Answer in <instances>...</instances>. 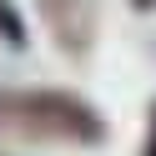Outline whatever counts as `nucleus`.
I'll list each match as a JSON object with an SVG mask.
<instances>
[{
	"instance_id": "f257e3e1",
	"label": "nucleus",
	"mask_w": 156,
	"mask_h": 156,
	"mask_svg": "<svg viewBox=\"0 0 156 156\" xmlns=\"http://www.w3.org/2000/svg\"><path fill=\"white\" fill-rule=\"evenodd\" d=\"M0 121H10L25 136H45V141H76V146H96L106 141V121L96 116L91 101H81L76 91H5L0 96Z\"/></svg>"
},
{
	"instance_id": "f03ea898",
	"label": "nucleus",
	"mask_w": 156,
	"mask_h": 156,
	"mask_svg": "<svg viewBox=\"0 0 156 156\" xmlns=\"http://www.w3.org/2000/svg\"><path fill=\"white\" fill-rule=\"evenodd\" d=\"M141 156H156V106H151V126H146V151Z\"/></svg>"
},
{
	"instance_id": "7ed1b4c3",
	"label": "nucleus",
	"mask_w": 156,
	"mask_h": 156,
	"mask_svg": "<svg viewBox=\"0 0 156 156\" xmlns=\"http://www.w3.org/2000/svg\"><path fill=\"white\" fill-rule=\"evenodd\" d=\"M131 5H136V10H151V5H156V0H131Z\"/></svg>"
}]
</instances>
